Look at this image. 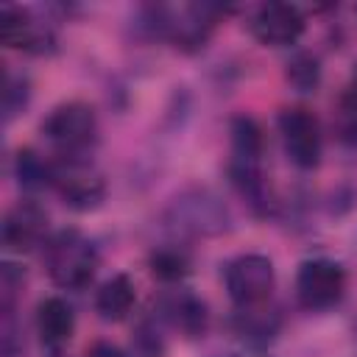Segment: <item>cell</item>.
Listing matches in <instances>:
<instances>
[{
    "instance_id": "obj_1",
    "label": "cell",
    "mask_w": 357,
    "mask_h": 357,
    "mask_svg": "<svg viewBox=\"0 0 357 357\" xmlns=\"http://www.w3.org/2000/svg\"><path fill=\"white\" fill-rule=\"evenodd\" d=\"M262 128L251 117L231 120V159L229 176L234 187L248 198V204L259 212H268V187L262 176Z\"/></svg>"
},
{
    "instance_id": "obj_2",
    "label": "cell",
    "mask_w": 357,
    "mask_h": 357,
    "mask_svg": "<svg viewBox=\"0 0 357 357\" xmlns=\"http://www.w3.org/2000/svg\"><path fill=\"white\" fill-rule=\"evenodd\" d=\"M45 268L64 290H81L98 271V248L78 229H61L45 243Z\"/></svg>"
},
{
    "instance_id": "obj_3",
    "label": "cell",
    "mask_w": 357,
    "mask_h": 357,
    "mask_svg": "<svg viewBox=\"0 0 357 357\" xmlns=\"http://www.w3.org/2000/svg\"><path fill=\"white\" fill-rule=\"evenodd\" d=\"M148 14L151 31L178 50L204 47L218 20V8L212 6H153Z\"/></svg>"
},
{
    "instance_id": "obj_4",
    "label": "cell",
    "mask_w": 357,
    "mask_h": 357,
    "mask_svg": "<svg viewBox=\"0 0 357 357\" xmlns=\"http://www.w3.org/2000/svg\"><path fill=\"white\" fill-rule=\"evenodd\" d=\"M50 187L75 212H89V209L100 206L103 198H106L103 173L86 156H59V159H53Z\"/></svg>"
},
{
    "instance_id": "obj_5",
    "label": "cell",
    "mask_w": 357,
    "mask_h": 357,
    "mask_svg": "<svg viewBox=\"0 0 357 357\" xmlns=\"http://www.w3.org/2000/svg\"><path fill=\"white\" fill-rule=\"evenodd\" d=\"M42 134L50 145L59 148L61 156H84L86 148H92L98 139L95 109L89 103H81V100L61 103L45 117Z\"/></svg>"
},
{
    "instance_id": "obj_6",
    "label": "cell",
    "mask_w": 357,
    "mask_h": 357,
    "mask_svg": "<svg viewBox=\"0 0 357 357\" xmlns=\"http://www.w3.org/2000/svg\"><path fill=\"white\" fill-rule=\"evenodd\" d=\"M167 220L173 229L184 234H195V237L198 234L212 237L231 226V215L226 204L209 190H190L178 195L167 209Z\"/></svg>"
},
{
    "instance_id": "obj_7",
    "label": "cell",
    "mask_w": 357,
    "mask_h": 357,
    "mask_svg": "<svg viewBox=\"0 0 357 357\" xmlns=\"http://www.w3.org/2000/svg\"><path fill=\"white\" fill-rule=\"evenodd\" d=\"M276 284L273 262L265 254H240L226 265V290L240 310L268 304Z\"/></svg>"
},
{
    "instance_id": "obj_8",
    "label": "cell",
    "mask_w": 357,
    "mask_h": 357,
    "mask_svg": "<svg viewBox=\"0 0 357 357\" xmlns=\"http://www.w3.org/2000/svg\"><path fill=\"white\" fill-rule=\"evenodd\" d=\"M279 134H282L284 153L296 167L301 170L318 167L324 137H321V123L310 109H301V106L284 109L279 114Z\"/></svg>"
},
{
    "instance_id": "obj_9",
    "label": "cell",
    "mask_w": 357,
    "mask_h": 357,
    "mask_svg": "<svg viewBox=\"0 0 357 357\" xmlns=\"http://www.w3.org/2000/svg\"><path fill=\"white\" fill-rule=\"evenodd\" d=\"M346 293V271L335 259H307L296 273V296L307 310H329Z\"/></svg>"
},
{
    "instance_id": "obj_10",
    "label": "cell",
    "mask_w": 357,
    "mask_h": 357,
    "mask_svg": "<svg viewBox=\"0 0 357 357\" xmlns=\"http://www.w3.org/2000/svg\"><path fill=\"white\" fill-rule=\"evenodd\" d=\"M0 39L11 50H22L31 56H45L56 50V33L53 28L39 20L31 8L6 3L0 8Z\"/></svg>"
},
{
    "instance_id": "obj_11",
    "label": "cell",
    "mask_w": 357,
    "mask_h": 357,
    "mask_svg": "<svg viewBox=\"0 0 357 357\" xmlns=\"http://www.w3.org/2000/svg\"><path fill=\"white\" fill-rule=\"evenodd\" d=\"M251 33L268 47L296 45L304 33V14L290 3H265L251 17Z\"/></svg>"
},
{
    "instance_id": "obj_12",
    "label": "cell",
    "mask_w": 357,
    "mask_h": 357,
    "mask_svg": "<svg viewBox=\"0 0 357 357\" xmlns=\"http://www.w3.org/2000/svg\"><path fill=\"white\" fill-rule=\"evenodd\" d=\"M47 234V212L36 204V201H20L3 223V245L25 254L33 251L36 245H42Z\"/></svg>"
},
{
    "instance_id": "obj_13",
    "label": "cell",
    "mask_w": 357,
    "mask_h": 357,
    "mask_svg": "<svg viewBox=\"0 0 357 357\" xmlns=\"http://www.w3.org/2000/svg\"><path fill=\"white\" fill-rule=\"evenodd\" d=\"M162 315L167 318L170 326H176L181 335L187 337H198L206 332V324H209V312H206V304L192 296L190 290H173L162 298Z\"/></svg>"
},
{
    "instance_id": "obj_14",
    "label": "cell",
    "mask_w": 357,
    "mask_h": 357,
    "mask_svg": "<svg viewBox=\"0 0 357 357\" xmlns=\"http://www.w3.org/2000/svg\"><path fill=\"white\" fill-rule=\"evenodd\" d=\"M36 332H39V340L47 349H53V351L61 349L75 332L73 307L59 296H50L45 301H39V307H36Z\"/></svg>"
},
{
    "instance_id": "obj_15",
    "label": "cell",
    "mask_w": 357,
    "mask_h": 357,
    "mask_svg": "<svg viewBox=\"0 0 357 357\" xmlns=\"http://www.w3.org/2000/svg\"><path fill=\"white\" fill-rule=\"evenodd\" d=\"M137 301V290L131 276L126 273H114L112 279H106L95 296V310L103 321H123L128 318V312L134 310Z\"/></svg>"
},
{
    "instance_id": "obj_16",
    "label": "cell",
    "mask_w": 357,
    "mask_h": 357,
    "mask_svg": "<svg viewBox=\"0 0 357 357\" xmlns=\"http://www.w3.org/2000/svg\"><path fill=\"white\" fill-rule=\"evenodd\" d=\"M14 173H17V181H20L22 190H42V187H50L53 162H47L45 156H39L33 148H22L17 153Z\"/></svg>"
},
{
    "instance_id": "obj_17",
    "label": "cell",
    "mask_w": 357,
    "mask_h": 357,
    "mask_svg": "<svg viewBox=\"0 0 357 357\" xmlns=\"http://www.w3.org/2000/svg\"><path fill=\"white\" fill-rule=\"evenodd\" d=\"M151 273L162 282H178L190 273V257L178 245H162L151 254Z\"/></svg>"
},
{
    "instance_id": "obj_18",
    "label": "cell",
    "mask_w": 357,
    "mask_h": 357,
    "mask_svg": "<svg viewBox=\"0 0 357 357\" xmlns=\"http://www.w3.org/2000/svg\"><path fill=\"white\" fill-rule=\"evenodd\" d=\"M31 98V86L22 75H8L6 78V89H3V112H6V123H11Z\"/></svg>"
},
{
    "instance_id": "obj_19",
    "label": "cell",
    "mask_w": 357,
    "mask_h": 357,
    "mask_svg": "<svg viewBox=\"0 0 357 357\" xmlns=\"http://www.w3.org/2000/svg\"><path fill=\"white\" fill-rule=\"evenodd\" d=\"M287 78H290V84H293V86H298L301 92L315 89V84H318V78H321V70H318L315 56H307V53H304V56H298V59L290 64Z\"/></svg>"
},
{
    "instance_id": "obj_20",
    "label": "cell",
    "mask_w": 357,
    "mask_h": 357,
    "mask_svg": "<svg viewBox=\"0 0 357 357\" xmlns=\"http://www.w3.org/2000/svg\"><path fill=\"white\" fill-rule=\"evenodd\" d=\"M337 128H340V137L349 139V142H357V92L351 89L343 103H340V112H337Z\"/></svg>"
},
{
    "instance_id": "obj_21",
    "label": "cell",
    "mask_w": 357,
    "mask_h": 357,
    "mask_svg": "<svg viewBox=\"0 0 357 357\" xmlns=\"http://www.w3.org/2000/svg\"><path fill=\"white\" fill-rule=\"evenodd\" d=\"M137 340H139V349H142L148 357H159V354H162V340H159L156 329L142 326V329H139V335H137Z\"/></svg>"
},
{
    "instance_id": "obj_22",
    "label": "cell",
    "mask_w": 357,
    "mask_h": 357,
    "mask_svg": "<svg viewBox=\"0 0 357 357\" xmlns=\"http://www.w3.org/2000/svg\"><path fill=\"white\" fill-rule=\"evenodd\" d=\"M86 357H126V354L112 343H95V346H89Z\"/></svg>"
},
{
    "instance_id": "obj_23",
    "label": "cell",
    "mask_w": 357,
    "mask_h": 357,
    "mask_svg": "<svg viewBox=\"0 0 357 357\" xmlns=\"http://www.w3.org/2000/svg\"><path fill=\"white\" fill-rule=\"evenodd\" d=\"M231 357H259V354H231Z\"/></svg>"
},
{
    "instance_id": "obj_24",
    "label": "cell",
    "mask_w": 357,
    "mask_h": 357,
    "mask_svg": "<svg viewBox=\"0 0 357 357\" xmlns=\"http://www.w3.org/2000/svg\"><path fill=\"white\" fill-rule=\"evenodd\" d=\"M351 89H354V92H357V73H354V86H351Z\"/></svg>"
},
{
    "instance_id": "obj_25",
    "label": "cell",
    "mask_w": 357,
    "mask_h": 357,
    "mask_svg": "<svg viewBox=\"0 0 357 357\" xmlns=\"http://www.w3.org/2000/svg\"><path fill=\"white\" fill-rule=\"evenodd\" d=\"M50 357H64V354H59V351H53V354H50Z\"/></svg>"
}]
</instances>
